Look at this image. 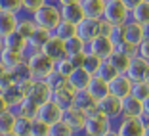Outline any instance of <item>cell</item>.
<instances>
[{
  "label": "cell",
  "mask_w": 149,
  "mask_h": 136,
  "mask_svg": "<svg viewBox=\"0 0 149 136\" xmlns=\"http://www.w3.org/2000/svg\"><path fill=\"white\" fill-rule=\"evenodd\" d=\"M0 136H17V134H13V132H6V134H0Z\"/></svg>",
  "instance_id": "55"
},
{
  "label": "cell",
  "mask_w": 149,
  "mask_h": 136,
  "mask_svg": "<svg viewBox=\"0 0 149 136\" xmlns=\"http://www.w3.org/2000/svg\"><path fill=\"white\" fill-rule=\"evenodd\" d=\"M84 57H86V52L82 54H73V56H67V60L71 62V65L74 67V69H79V67L84 65Z\"/></svg>",
  "instance_id": "47"
},
{
  "label": "cell",
  "mask_w": 149,
  "mask_h": 136,
  "mask_svg": "<svg viewBox=\"0 0 149 136\" xmlns=\"http://www.w3.org/2000/svg\"><path fill=\"white\" fill-rule=\"evenodd\" d=\"M40 52H42L46 57H50V60L56 63V62H59V60H63V57H65V42L52 35V36H50V40L42 46V50H40Z\"/></svg>",
  "instance_id": "14"
},
{
  "label": "cell",
  "mask_w": 149,
  "mask_h": 136,
  "mask_svg": "<svg viewBox=\"0 0 149 136\" xmlns=\"http://www.w3.org/2000/svg\"><path fill=\"white\" fill-rule=\"evenodd\" d=\"M147 83H149V79H147Z\"/></svg>",
  "instance_id": "61"
},
{
  "label": "cell",
  "mask_w": 149,
  "mask_h": 136,
  "mask_svg": "<svg viewBox=\"0 0 149 136\" xmlns=\"http://www.w3.org/2000/svg\"><path fill=\"white\" fill-rule=\"evenodd\" d=\"M13 86H15V81H13L12 73H10V71H4V73L0 75V92L4 94V92H8L10 88H13Z\"/></svg>",
  "instance_id": "43"
},
{
  "label": "cell",
  "mask_w": 149,
  "mask_h": 136,
  "mask_svg": "<svg viewBox=\"0 0 149 136\" xmlns=\"http://www.w3.org/2000/svg\"><path fill=\"white\" fill-rule=\"evenodd\" d=\"M17 13H12V12H4L0 10V39L15 33V27H17Z\"/></svg>",
  "instance_id": "23"
},
{
  "label": "cell",
  "mask_w": 149,
  "mask_h": 136,
  "mask_svg": "<svg viewBox=\"0 0 149 136\" xmlns=\"http://www.w3.org/2000/svg\"><path fill=\"white\" fill-rule=\"evenodd\" d=\"M86 92L96 102H100L101 98H105L107 94H109V83L97 79V77H92V81H90V84H88V88H86Z\"/></svg>",
  "instance_id": "25"
},
{
  "label": "cell",
  "mask_w": 149,
  "mask_h": 136,
  "mask_svg": "<svg viewBox=\"0 0 149 136\" xmlns=\"http://www.w3.org/2000/svg\"><path fill=\"white\" fill-rule=\"evenodd\" d=\"M143 39H149V23L143 25Z\"/></svg>",
  "instance_id": "52"
},
{
  "label": "cell",
  "mask_w": 149,
  "mask_h": 136,
  "mask_svg": "<svg viewBox=\"0 0 149 136\" xmlns=\"http://www.w3.org/2000/svg\"><path fill=\"white\" fill-rule=\"evenodd\" d=\"M86 52V42L80 40L79 36H71L65 40V57L73 56V54H82Z\"/></svg>",
  "instance_id": "32"
},
{
  "label": "cell",
  "mask_w": 149,
  "mask_h": 136,
  "mask_svg": "<svg viewBox=\"0 0 149 136\" xmlns=\"http://www.w3.org/2000/svg\"><path fill=\"white\" fill-rule=\"evenodd\" d=\"M80 0H57V6H65V4H79Z\"/></svg>",
  "instance_id": "51"
},
{
  "label": "cell",
  "mask_w": 149,
  "mask_h": 136,
  "mask_svg": "<svg viewBox=\"0 0 149 136\" xmlns=\"http://www.w3.org/2000/svg\"><path fill=\"white\" fill-rule=\"evenodd\" d=\"M61 121H65L67 127L73 128L74 134H80V132H82V127H84V121H86V115H84L82 111H79L77 107H67V109L63 111Z\"/></svg>",
  "instance_id": "17"
},
{
  "label": "cell",
  "mask_w": 149,
  "mask_h": 136,
  "mask_svg": "<svg viewBox=\"0 0 149 136\" xmlns=\"http://www.w3.org/2000/svg\"><path fill=\"white\" fill-rule=\"evenodd\" d=\"M74 71V67L71 65V62L67 60V57H63V60H59V62H56L54 63V73L56 75H59L61 79H69V75Z\"/></svg>",
  "instance_id": "36"
},
{
  "label": "cell",
  "mask_w": 149,
  "mask_h": 136,
  "mask_svg": "<svg viewBox=\"0 0 149 136\" xmlns=\"http://www.w3.org/2000/svg\"><path fill=\"white\" fill-rule=\"evenodd\" d=\"M77 136H80V134H77Z\"/></svg>",
  "instance_id": "62"
},
{
  "label": "cell",
  "mask_w": 149,
  "mask_h": 136,
  "mask_svg": "<svg viewBox=\"0 0 149 136\" xmlns=\"http://www.w3.org/2000/svg\"><path fill=\"white\" fill-rule=\"evenodd\" d=\"M120 2L124 4V8H126L128 12H132V10L136 8V6H140L141 2H143V0H120Z\"/></svg>",
  "instance_id": "48"
},
{
  "label": "cell",
  "mask_w": 149,
  "mask_h": 136,
  "mask_svg": "<svg viewBox=\"0 0 149 136\" xmlns=\"http://www.w3.org/2000/svg\"><path fill=\"white\" fill-rule=\"evenodd\" d=\"M4 71H6V69H4V67H2V65H0V75H2V73H4Z\"/></svg>",
  "instance_id": "57"
},
{
  "label": "cell",
  "mask_w": 149,
  "mask_h": 136,
  "mask_svg": "<svg viewBox=\"0 0 149 136\" xmlns=\"http://www.w3.org/2000/svg\"><path fill=\"white\" fill-rule=\"evenodd\" d=\"M86 52L92 54V56L100 57V60H107L111 54L115 52V44L109 36L105 35H97L96 39H92L86 44Z\"/></svg>",
  "instance_id": "9"
},
{
  "label": "cell",
  "mask_w": 149,
  "mask_h": 136,
  "mask_svg": "<svg viewBox=\"0 0 149 136\" xmlns=\"http://www.w3.org/2000/svg\"><path fill=\"white\" fill-rule=\"evenodd\" d=\"M132 98L143 102L149 98V83H134L132 84V92H130Z\"/></svg>",
  "instance_id": "37"
},
{
  "label": "cell",
  "mask_w": 149,
  "mask_h": 136,
  "mask_svg": "<svg viewBox=\"0 0 149 136\" xmlns=\"http://www.w3.org/2000/svg\"><path fill=\"white\" fill-rule=\"evenodd\" d=\"M115 50H117V52H120V54H124V56H128V57H134V56H136V46H134V44H128V42L117 44V46H115Z\"/></svg>",
  "instance_id": "46"
},
{
  "label": "cell",
  "mask_w": 149,
  "mask_h": 136,
  "mask_svg": "<svg viewBox=\"0 0 149 136\" xmlns=\"http://www.w3.org/2000/svg\"><path fill=\"white\" fill-rule=\"evenodd\" d=\"M145 2H149V0H145Z\"/></svg>",
  "instance_id": "60"
},
{
  "label": "cell",
  "mask_w": 149,
  "mask_h": 136,
  "mask_svg": "<svg viewBox=\"0 0 149 136\" xmlns=\"http://www.w3.org/2000/svg\"><path fill=\"white\" fill-rule=\"evenodd\" d=\"M120 111H123V117H136V119L143 117V105H141V102L136 100V98H132V96L123 98Z\"/></svg>",
  "instance_id": "24"
},
{
  "label": "cell",
  "mask_w": 149,
  "mask_h": 136,
  "mask_svg": "<svg viewBox=\"0 0 149 136\" xmlns=\"http://www.w3.org/2000/svg\"><path fill=\"white\" fill-rule=\"evenodd\" d=\"M111 27L124 25L130 19V12L124 8L120 0H105V10H103V18Z\"/></svg>",
  "instance_id": "3"
},
{
  "label": "cell",
  "mask_w": 149,
  "mask_h": 136,
  "mask_svg": "<svg viewBox=\"0 0 149 136\" xmlns=\"http://www.w3.org/2000/svg\"><path fill=\"white\" fill-rule=\"evenodd\" d=\"M74 98H77V92H74L73 88L65 83L57 84L56 88H52V100L56 102L57 105H61L63 109H67V107H73L74 104Z\"/></svg>",
  "instance_id": "11"
},
{
  "label": "cell",
  "mask_w": 149,
  "mask_h": 136,
  "mask_svg": "<svg viewBox=\"0 0 149 136\" xmlns=\"http://www.w3.org/2000/svg\"><path fill=\"white\" fill-rule=\"evenodd\" d=\"M25 62L33 79H48L54 73V62L50 57H46L42 52H35V54L25 56Z\"/></svg>",
  "instance_id": "2"
},
{
  "label": "cell",
  "mask_w": 149,
  "mask_h": 136,
  "mask_svg": "<svg viewBox=\"0 0 149 136\" xmlns=\"http://www.w3.org/2000/svg\"><path fill=\"white\" fill-rule=\"evenodd\" d=\"M120 107H123V100L115 98L113 94H107L105 98H101V100L97 102V111H100L103 117L109 119L111 123H117L118 119L123 117Z\"/></svg>",
  "instance_id": "8"
},
{
  "label": "cell",
  "mask_w": 149,
  "mask_h": 136,
  "mask_svg": "<svg viewBox=\"0 0 149 136\" xmlns=\"http://www.w3.org/2000/svg\"><path fill=\"white\" fill-rule=\"evenodd\" d=\"M10 73H12V77H13V81H15V84L27 83V81H33L31 71H29V67H27V62H21L17 67H13Z\"/></svg>",
  "instance_id": "34"
},
{
  "label": "cell",
  "mask_w": 149,
  "mask_h": 136,
  "mask_svg": "<svg viewBox=\"0 0 149 136\" xmlns=\"http://www.w3.org/2000/svg\"><path fill=\"white\" fill-rule=\"evenodd\" d=\"M2 48H4V42H2V39H0V52H2Z\"/></svg>",
  "instance_id": "56"
},
{
  "label": "cell",
  "mask_w": 149,
  "mask_h": 136,
  "mask_svg": "<svg viewBox=\"0 0 149 136\" xmlns=\"http://www.w3.org/2000/svg\"><path fill=\"white\" fill-rule=\"evenodd\" d=\"M59 12H61V21L73 23V25H79V23L84 19V13H82V6H80V2H79V4L59 6Z\"/></svg>",
  "instance_id": "22"
},
{
  "label": "cell",
  "mask_w": 149,
  "mask_h": 136,
  "mask_svg": "<svg viewBox=\"0 0 149 136\" xmlns=\"http://www.w3.org/2000/svg\"><path fill=\"white\" fill-rule=\"evenodd\" d=\"M90 81H92V75L88 73L86 69L79 67V69H74L73 73L69 75V79H67V84L73 88L74 92H82V90H86V88H88Z\"/></svg>",
  "instance_id": "16"
},
{
  "label": "cell",
  "mask_w": 149,
  "mask_h": 136,
  "mask_svg": "<svg viewBox=\"0 0 149 136\" xmlns=\"http://www.w3.org/2000/svg\"><path fill=\"white\" fill-rule=\"evenodd\" d=\"M101 62L103 60H100V57H96V56H92V54H88L86 52V57H84V65H82V69H86L88 73L92 75H96V71H97V67L101 65Z\"/></svg>",
  "instance_id": "39"
},
{
  "label": "cell",
  "mask_w": 149,
  "mask_h": 136,
  "mask_svg": "<svg viewBox=\"0 0 149 136\" xmlns=\"http://www.w3.org/2000/svg\"><path fill=\"white\" fill-rule=\"evenodd\" d=\"M54 36H57L59 40H63L65 42L67 39H71V36H77V25H73V23H67V21H61L59 25L54 29L52 33Z\"/></svg>",
  "instance_id": "31"
},
{
  "label": "cell",
  "mask_w": 149,
  "mask_h": 136,
  "mask_svg": "<svg viewBox=\"0 0 149 136\" xmlns=\"http://www.w3.org/2000/svg\"><path fill=\"white\" fill-rule=\"evenodd\" d=\"M21 62H25V54L17 52V50H12V48H2L0 52V65L4 67L6 71H12L13 67H17Z\"/></svg>",
  "instance_id": "18"
},
{
  "label": "cell",
  "mask_w": 149,
  "mask_h": 136,
  "mask_svg": "<svg viewBox=\"0 0 149 136\" xmlns=\"http://www.w3.org/2000/svg\"><path fill=\"white\" fill-rule=\"evenodd\" d=\"M103 136H117V132H115V128H111V130H107Z\"/></svg>",
  "instance_id": "54"
},
{
  "label": "cell",
  "mask_w": 149,
  "mask_h": 136,
  "mask_svg": "<svg viewBox=\"0 0 149 136\" xmlns=\"http://www.w3.org/2000/svg\"><path fill=\"white\" fill-rule=\"evenodd\" d=\"M21 2H23V13L33 15V13H35L38 8H42L48 0H21Z\"/></svg>",
  "instance_id": "42"
},
{
  "label": "cell",
  "mask_w": 149,
  "mask_h": 136,
  "mask_svg": "<svg viewBox=\"0 0 149 136\" xmlns=\"http://www.w3.org/2000/svg\"><path fill=\"white\" fill-rule=\"evenodd\" d=\"M48 2H57V0H48Z\"/></svg>",
  "instance_id": "58"
},
{
  "label": "cell",
  "mask_w": 149,
  "mask_h": 136,
  "mask_svg": "<svg viewBox=\"0 0 149 136\" xmlns=\"http://www.w3.org/2000/svg\"><path fill=\"white\" fill-rule=\"evenodd\" d=\"M123 31H124V42H128V44L138 46V44L143 40V27L136 21H130V19H128L123 25Z\"/></svg>",
  "instance_id": "21"
},
{
  "label": "cell",
  "mask_w": 149,
  "mask_h": 136,
  "mask_svg": "<svg viewBox=\"0 0 149 136\" xmlns=\"http://www.w3.org/2000/svg\"><path fill=\"white\" fill-rule=\"evenodd\" d=\"M33 21H35L36 27L54 33V29L61 23V12H59V6H57L56 2H46L42 8H38L35 13H33Z\"/></svg>",
  "instance_id": "1"
},
{
  "label": "cell",
  "mask_w": 149,
  "mask_h": 136,
  "mask_svg": "<svg viewBox=\"0 0 149 136\" xmlns=\"http://www.w3.org/2000/svg\"><path fill=\"white\" fill-rule=\"evenodd\" d=\"M50 127L38 119H33V127H31V136H48Z\"/></svg>",
  "instance_id": "41"
},
{
  "label": "cell",
  "mask_w": 149,
  "mask_h": 136,
  "mask_svg": "<svg viewBox=\"0 0 149 136\" xmlns=\"http://www.w3.org/2000/svg\"><path fill=\"white\" fill-rule=\"evenodd\" d=\"M82 13L88 19H101L105 10V0H80Z\"/></svg>",
  "instance_id": "20"
},
{
  "label": "cell",
  "mask_w": 149,
  "mask_h": 136,
  "mask_svg": "<svg viewBox=\"0 0 149 136\" xmlns=\"http://www.w3.org/2000/svg\"><path fill=\"white\" fill-rule=\"evenodd\" d=\"M13 123H15V113L12 109L0 113V134H6V132L13 130Z\"/></svg>",
  "instance_id": "35"
},
{
  "label": "cell",
  "mask_w": 149,
  "mask_h": 136,
  "mask_svg": "<svg viewBox=\"0 0 149 136\" xmlns=\"http://www.w3.org/2000/svg\"><path fill=\"white\" fill-rule=\"evenodd\" d=\"M50 36H52V33H50V31L36 27L35 33H33V35L27 39V52H25V56H29V54H35V52H40V50H42V46L50 40Z\"/></svg>",
  "instance_id": "15"
},
{
  "label": "cell",
  "mask_w": 149,
  "mask_h": 136,
  "mask_svg": "<svg viewBox=\"0 0 149 136\" xmlns=\"http://www.w3.org/2000/svg\"><path fill=\"white\" fill-rule=\"evenodd\" d=\"M8 109H10V104H8V100H6V96L0 92V113H4V111H8Z\"/></svg>",
  "instance_id": "49"
},
{
  "label": "cell",
  "mask_w": 149,
  "mask_h": 136,
  "mask_svg": "<svg viewBox=\"0 0 149 136\" xmlns=\"http://www.w3.org/2000/svg\"><path fill=\"white\" fill-rule=\"evenodd\" d=\"M0 10H2V6H0Z\"/></svg>",
  "instance_id": "59"
},
{
  "label": "cell",
  "mask_w": 149,
  "mask_h": 136,
  "mask_svg": "<svg viewBox=\"0 0 149 136\" xmlns=\"http://www.w3.org/2000/svg\"><path fill=\"white\" fill-rule=\"evenodd\" d=\"M117 75H120V73H117V71L113 69V65H111L107 60H103V62H101V65L97 67V71H96V75H94V77H97V79H101V81H105V83H111Z\"/></svg>",
  "instance_id": "33"
},
{
  "label": "cell",
  "mask_w": 149,
  "mask_h": 136,
  "mask_svg": "<svg viewBox=\"0 0 149 136\" xmlns=\"http://www.w3.org/2000/svg\"><path fill=\"white\" fill-rule=\"evenodd\" d=\"M2 42H4L6 48H12V50H17V52H27V40L23 39V36H19L17 33H12V35L4 36L2 39Z\"/></svg>",
  "instance_id": "30"
},
{
  "label": "cell",
  "mask_w": 149,
  "mask_h": 136,
  "mask_svg": "<svg viewBox=\"0 0 149 136\" xmlns=\"http://www.w3.org/2000/svg\"><path fill=\"white\" fill-rule=\"evenodd\" d=\"M48 136H77V134H74L73 128L67 127L65 121H59V123H56V125L50 127V134Z\"/></svg>",
  "instance_id": "38"
},
{
  "label": "cell",
  "mask_w": 149,
  "mask_h": 136,
  "mask_svg": "<svg viewBox=\"0 0 149 136\" xmlns=\"http://www.w3.org/2000/svg\"><path fill=\"white\" fill-rule=\"evenodd\" d=\"M136 56L141 60H147L149 62V39H143L140 44L136 46Z\"/></svg>",
  "instance_id": "45"
},
{
  "label": "cell",
  "mask_w": 149,
  "mask_h": 136,
  "mask_svg": "<svg viewBox=\"0 0 149 136\" xmlns=\"http://www.w3.org/2000/svg\"><path fill=\"white\" fill-rule=\"evenodd\" d=\"M73 107H77L79 111H82V113L88 117V115H92V113L97 111V102L94 100L86 90H82V92H77V98H74Z\"/></svg>",
  "instance_id": "19"
},
{
  "label": "cell",
  "mask_w": 149,
  "mask_h": 136,
  "mask_svg": "<svg viewBox=\"0 0 149 136\" xmlns=\"http://www.w3.org/2000/svg\"><path fill=\"white\" fill-rule=\"evenodd\" d=\"M63 111H65V109H63L61 105H57L56 102L50 98V100H46L42 105H38L35 119H38V121L46 123L48 127H52V125L59 123V121L63 119Z\"/></svg>",
  "instance_id": "5"
},
{
  "label": "cell",
  "mask_w": 149,
  "mask_h": 136,
  "mask_svg": "<svg viewBox=\"0 0 149 136\" xmlns=\"http://www.w3.org/2000/svg\"><path fill=\"white\" fill-rule=\"evenodd\" d=\"M130 21H136V23H140L141 27L143 25H147L149 23V2H141L140 6H136V8L130 12Z\"/></svg>",
  "instance_id": "29"
},
{
  "label": "cell",
  "mask_w": 149,
  "mask_h": 136,
  "mask_svg": "<svg viewBox=\"0 0 149 136\" xmlns=\"http://www.w3.org/2000/svg\"><path fill=\"white\" fill-rule=\"evenodd\" d=\"M143 136H149V121H145V127H143Z\"/></svg>",
  "instance_id": "53"
},
{
  "label": "cell",
  "mask_w": 149,
  "mask_h": 136,
  "mask_svg": "<svg viewBox=\"0 0 149 136\" xmlns=\"http://www.w3.org/2000/svg\"><path fill=\"white\" fill-rule=\"evenodd\" d=\"M31 127H33V117L27 115H15V123H13V134L17 136H31Z\"/></svg>",
  "instance_id": "27"
},
{
  "label": "cell",
  "mask_w": 149,
  "mask_h": 136,
  "mask_svg": "<svg viewBox=\"0 0 149 136\" xmlns=\"http://www.w3.org/2000/svg\"><path fill=\"white\" fill-rule=\"evenodd\" d=\"M124 75H126L132 83H147V79H149V62L134 56L130 60V65H128V69H126Z\"/></svg>",
  "instance_id": "10"
},
{
  "label": "cell",
  "mask_w": 149,
  "mask_h": 136,
  "mask_svg": "<svg viewBox=\"0 0 149 136\" xmlns=\"http://www.w3.org/2000/svg\"><path fill=\"white\" fill-rule=\"evenodd\" d=\"M107 36H109V39L113 40L115 46H117V44H120V42H124V31H123V25L113 27V29H111V33H109Z\"/></svg>",
  "instance_id": "44"
},
{
  "label": "cell",
  "mask_w": 149,
  "mask_h": 136,
  "mask_svg": "<svg viewBox=\"0 0 149 136\" xmlns=\"http://www.w3.org/2000/svg\"><path fill=\"white\" fill-rule=\"evenodd\" d=\"M35 29H36V25H35V21H33V15H29V13H19L15 33L27 40L33 33H35Z\"/></svg>",
  "instance_id": "26"
},
{
  "label": "cell",
  "mask_w": 149,
  "mask_h": 136,
  "mask_svg": "<svg viewBox=\"0 0 149 136\" xmlns=\"http://www.w3.org/2000/svg\"><path fill=\"white\" fill-rule=\"evenodd\" d=\"M0 6L4 12H12V13H23V2L21 0H0Z\"/></svg>",
  "instance_id": "40"
},
{
  "label": "cell",
  "mask_w": 149,
  "mask_h": 136,
  "mask_svg": "<svg viewBox=\"0 0 149 136\" xmlns=\"http://www.w3.org/2000/svg\"><path fill=\"white\" fill-rule=\"evenodd\" d=\"M145 121L136 117H120L117 123H113V128L117 136H143Z\"/></svg>",
  "instance_id": "7"
},
{
  "label": "cell",
  "mask_w": 149,
  "mask_h": 136,
  "mask_svg": "<svg viewBox=\"0 0 149 136\" xmlns=\"http://www.w3.org/2000/svg\"><path fill=\"white\" fill-rule=\"evenodd\" d=\"M25 98L31 102L33 105L38 107V105H42L46 100L52 98V88H50V84L44 79H33L31 84H29V90H27Z\"/></svg>",
  "instance_id": "6"
},
{
  "label": "cell",
  "mask_w": 149,
  "mask_h": 136,
  "mask_svg": "<svg viewBox=\"0 0 149 136\" xmlns=\"http://www.w3.org/2000/svg\"><path fill=\"white\" fill-rule=\"evenodd\" d=\"M111 128H113V123H111L107 117H103L100 111H96V113L86 117L80 136H103L107 130H111Z\"/></svg>",
  "instance_id": "4"
},
{
  "label": "cell",
  "mask_w": 149,
  "mask_h": 136,
  "mask_svg": "<svg viewBox=\"0 0 149 136\" xmlns=\"http://www.w3.org/2000/svg\"><path fill=\"white\" fill-rule=\"evenodd\" d=\"M141 105H143V117L141 119H143V121H149V98L141 102Z\"/></svg>",
  "instance_id": "50"
},
{
  "label": "cell",
  "mask_w": 149,
  "mask_h": 136,
  "mask_svg": "<svg viewBox=\"0 0 149 136\" xmlns=\"http://www.w3.org/2000/svg\"><path fill=\"white\" fill-rule=\"evenodd\" d=\"M100 21L101 19H88V18H84L82 21L77 25V36L88 44L92 39H96V36L100 35Z\"/></svg>",
  "instance_id": "13"
},
{
  "label": "cell",
  "mask_w": 149,
  "mask_h": 136,
  "mask_svg": "<svg viewBox=\"0 0 149 136\" xmlns=\"http://www.w3.org/2000/svg\"><path fill=\"white\" fill-rule=\"evenodd\" d=\"M132 81L128 79L124 73L117 75L113 81L109 83V94H113L115 98H118V100H123V98H128L132 92Z\"/></svg>",
  "instance_id": "12"
},
{
  "label": "cell",
  "mask_w": 149,
  "mask_h": 136,
  "mask_svg": "<svg viewBox=\"0 0 149 136\" xmlns=\"http://www.w3.org/2000/svg\"><path fill=\"white\" fill-rule=\"evenodd\" d=\"M130 60H132V57L124 56V54L117 52V50H115V52L111 54L109 57H107V62H109L111 65H113V69L117 71V73H126L128 65H130Z\"/></svg>",
  "instance_id": "28"
}]
</instances>
